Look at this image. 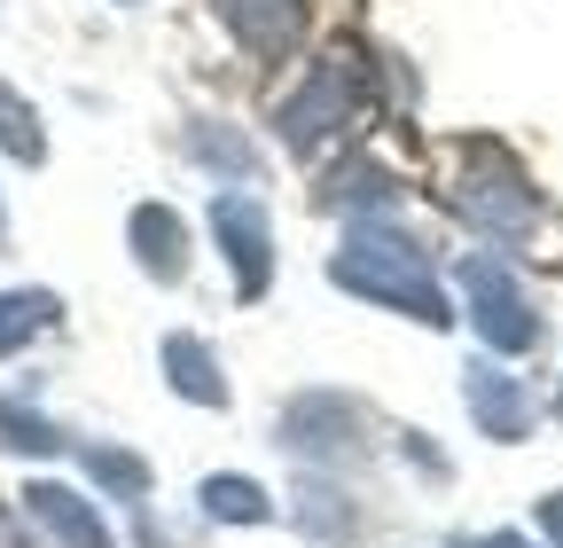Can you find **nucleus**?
Instances as JSON below:
<instances>
[{
	"label": "nucleus",
	"instance_id": "1",
	"mask_svg": "<svg viewBox=\"0 0 563 548\" xmlns=\"http://www.w3.org/2000/svg\"><path fill=\"white\" fill-rule=\"evenodd\" d=\"M329 274H336V291H361L368 306H391V314H407V321H422V329H446V321H454V306H446V291H439L431 259H422V243L399 235V228H384V220H361V228H352L344 251L329 259Z\"/></svg>",
	"mask_w": 563,
	"mask_h": 548
},
{
	"label": "nucleus",
	"instance_id": "2",
	"mask_svg": "<svg viewBox=\"0 0 563 548\" xmlns=\"http://www.w3.org/2000/svg\"><path fill=\"white\" fill-rule=\"evenodd\" d=\"M446 204L470 228H485V243H532L540 235V188L517 173V157L501 142H462L454 150Z\"/></svg>",
	"mask_w": 563,
	"mask_h": 548
},
{
	"label": "nucleus",
	"instance_id": "3",
	"mask_svg": "<svg viewBox=\"0 0 563 548\" xmlns=\"http://www.w3.org/2000/svg\"><path fill=\"white\" fill-rule=\"evenodd\" d=\"M352 110H361V55H329V63H313V79L274 110V125H282V142H290L298 157L306 150H321L336 125H352Z\"/></svg>",
	"mask_w": 563,
	"mask_h": 548
},
{
	"label": "nucleus",
	"instance_id": "4",
	"mask_svg": "<svg viewBox=\"0 0 563 548\" xmlns=\"http://www.w3.org/2000/svg\"><path fill=\"white\" fill-rule=\"evenodd\" d=\"M462 291H470V321H477V337L493 353H532L540 346V314H532V298L517 291V274L501 266V259H462Z\"/></svg>",
	"mask_w": 563,
	"mask_h": 548
},
{
	"label": "nucleus",
	"instance_id": "5",
	"mask_svg": "<svg viewBox=\"0 0 563 548\" xmlns=\"http://www.w3.org/2000/svg\"><path fill=\"white\" fill-rule=\"evenodd\" d=\"M282 447L306 454V462H352L368 447V407L344 399V392H306L282 407Z\"/></svg>",
	"mask_w": 563,
	"mask_h": 548
},
{
	"label": "nucleus",
	"instance_id": "6",
	"mask_svg": "<svg viewBox=\"0 0 563 548\" xmlns=\"http://www.w3.org/2000/svg\"><path fill=\"white\" fill-rule=\"evenodd\" d=\"M211 228H220V251H228V274H235V298H266V283H274V235H266L258 196L220 188V196H211Z\"/></svg>",
	"mask_w": 563,
	"mask_h": 548
},
{
	"label": "nucleus",
	"instance_id": "7",
	"mask_svg": "<svg viewBox=\"0 0 563 548\" xmlns=\"http://www.w3.org/2000/svg\"><path fill=\"white\" fill-rule=\"evenodd\" d=\"M220 24L251 55H290L298 32H306V0H220Z\"/></svg>",
	"mask_w": 563,
	"mask_h": 548
},
{
	"label": "nucleus",
	"instance_id": "8",
	"mask_svg": "<svg viewBox=\"0 0 563 548\" xmlns=\"http://www.w3.org/2000/svg\"><path fill=\"white\" fill-rule=\"evenodd\" d=\"M125 235H133L141 274H157V283H180V274H188V228H180L173 204H133Z\"/></svg>",
	"mask_w": 563,
	"mask_h": 548
},
{
	"label": "nucleus",
	"instance_id": "9",
	"mask_svg": "<svg viewBox=\"0 0 563 548\" xmlns=\"http://www.w3.org/2000/svg\"><path fill=\"white\" fill-rule=\"evenodd\" d=\"M462 392H470V416L485 424V439H525V431H532V392H525L509 369H485V361H477Z\"/></svg>",
	"mask_w": 563,
	"mask_h": 548
},
{
	"label": "nucleus",
	"instance_id": "10",
	"mask_svg": "<svg viewBox=\"0 0 563 548\" xmlns=\"http://www.w3.org/2000/svg\"><path fill=\"white\" fill-rule=\"evenodd\" d=\"M24 509H32V525H47L63 548H118L110 525L95 517V502H87V494H70V486H32Z\"/></svg>",
	"mask_w": 563,
	"mask_h": 548
},
{
	"label": "nucleus",
	"instance_id": "11",
	"mask_svg": "<svg viewBox=\"0 0 563 548\" xmlns=\"http://www.w3.org/2000/svg\"><path fill=\"white\" fill-rule=\"evenodd\" d=\"M165 376H173V392L180 399H196V407H220L228 399V384H220V361H211V346L203 337H165Z\"/></svg>",
	"mask_w": 563,
	"mask_h": 548
},
{
	"label": "nucleus",
	"instance_id": "12",
	"mask_svg": "<svg viewBox=\"0 0 563 548\" xmlns=\"http://www.w3.org/2000/svg\"><path fill=\"white\" fill-rule=\"evenodd\" d=\"M188 157H196V165H211L220 180H251V173H258L251 142H243V133H228V125H211V118H196V125H188Z\"/></svg>",
	"mask_w": 563,
	"mask_h": 548
},
{
	"label": "nucleus",
	"instance_id": "13",
	"mask_svg": "<svg viewBox=\"0 0 563 548\" xmlns=\"http://www.w3.org/2000/svg\"><path fill=\"white\" fill-rule=\"evenodd\" d=\"M55 298L47 291H0V353H24L40 329H55Z\"/></svg>",
	"mask_w": 563,
	"mask_h": 548
},
{
	"label": "nucleus",
	"instance_id": "14",
	"mask_svg": "<svg viewBox=\"0 0 563 548\" xmlns=\"http://www.w3.org/2000/svg\"><path fill=\"white\" fill-rule=\"evenodd\" d=\"M0 150H9L16 165H40L47 157V133H40V110L9 87V79H0Z\"/></svg>",
	"mask_w": 563,
	"mask_h": 548
},
{
	"label": "nucleus",
	"instance_id": "15",
	"mask_svg": "<svg viewBox=\"0 0 563 548\" xmlns=\"http://www.w3.org/2000/svg\"><path fill=\"white\" fill-rule=\"evenodd\" d=\"M203 509L220 525H266L274 517V502L251 486V478H203Z\"/></svg>",
	"mask_w": 563,
	"mask_h": 548
},
{
	"label": "nucleus",
	"instance_id": "16",
	"mask_svg": "<svg viewBox=\"0 0 563 548\" xmlns=\"http://www.w3.org/2000/svg\"><path fill=\"white\" fill-rule=\"evenodd\" d=\"M321 204H336V212H352V204L384 212V204H399V188H391V173H376V165H344V173L321 188Z\"/></svg>",
	"mask_w": 563,
	"mask_h": 548
},
{
	"label": "nucleus",
	"instance_id": "17",
	"mask_svg": "<svg viewBox=\"0 0 563 548\" xmlns=\"http://www.w3.org/2000/svg\"><path fill=\"white\" fill-rule=\"evenodd\" d=\"M0 447H9V454H55L63 431H55L47 416H32L24 399H0Z\"/></svg>",
	"mask_w": 563,
	"mask_h": 548
},
{
	"label": "nucleus",
	"instance_id": "18",
	"mask_svg": "<svg viewBox=\"0 0 563 548\" xmlns=\"http://www.w3.org/2000/svg\"><path fill=\"white\" fill-rule=\"evenodd\" d=\"M87 470L102 478V486H110L118 502H141V494H150V462L125 454V447H87Z\"/></svg>",
	"mask_w": 563,
	"mask_h": 548
},
{
	"label": "nucleus",
	"instance_id": "19",
	"mask_svg": "<svg viewBox=\"0 0 563 548\" xmlns=\"http://www.w3.org/2000/svg\"><path fill=\"white\" fill-rule=\"evenodd\" d=\"M306 525H313V533H321V540H336V533H344V525H352V517H344V509H336V494H306Z\"/></svg>",
	"mask_w": 563,
	"mask_h": 548
},
{
	"label": "nucleus",
	"instance_id": "20",
	"mask_svg": "<svg viewBox=\"0 0 563 548\" xmlns=\"http://www.w3.org/2000/svg\"><path fill=\"white\" fill-rule=\"evenodd\" d=\"M540 533H548V548H563V494L540 502Z\"/></svg>",
	"mask_w": 563,
	"mask_h": 548
},
{
	"label": "nucleus",
	"instance_id": "21",
	"mask_svg": "<svg viewBox=\"0 0 563 548\" xmlns=\"http://www.w3.org/2000/svg\"><path fill=\"white\" fill-rule=\"evenodd\" d=\"M477 548H532V540H517V533H485Z\"/></svg>",
	"mask_w": 563,
	"mask_h": 548
}]
</instances>
